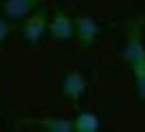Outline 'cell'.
I'll use <instances>...</instances> for the list:
<instances>
[{
	"label": "cell",
	"mask_w": 145,
	"mask_h": 132,
	"mask_svg": "<svg viewBox=\"0 0 145 132\" xmlns=\"http://www.w3.org/2000/svg\"><path fill=\"white\" fill-rule=\"evenodd\" d=\"M86 90H88V77L84 75L82 70L71 68V70L64 73V77H62V95L66 97L72 106H77L84 99Z\"/></svg>",
	"instance_id": "4"
},
{
	"label": "cell",
	"mask_w": 145,
	"mask_h": 132,
	"mask_svg": "<svg viewBox=\"0 0 145 132\" xmlns=\"http://www.w3.org/2000/svg\"><path fill=\"white\" fill-rule=\"evenodd\" d=\"M123 62L132 75L145 73V13L138 16L127 24L125 42H123Z\"/></svg>",
	"instance_id": "1"
},
{
	"label": "cell",
	"mask_w": 145,
	"mask_h": 132,
	"mask_svg": "<svg viewBox=\"0 0 145 132\" xmlns=\"http://www.w3.org/2000/svg\"><path fill=\"white\" fill-rule=\"evenodd\" d=\"M44 0H5L2 2V16L7 20H22L31 11H35Z\"/></svg>",
	"instance_id": "7"
},
{
	"label": "cell",
	"mask_w": 145,
	"mask_h": 132,
	"mask_svg": "<svg viewBox=\"0 0 145 132\" xmlns=\"http://www.w3.org/2000/svg\"><path fill=\"white\" fill-rule=\"evenodd\" d=\"M18 125H31L42 132H72V119L68 117H24L22 121H18Z\"/></svg>",
	"instance_id": "5"
},
{
	"label": "cell",
	"mask_w": 145,
	"mask_h": 132,
	"mask_svg": "<svg viewBox=\"0 0 145 132\" xmlns=\"http://www.w3.org/2000/svg\"><path fill=\"white\" fill-rule=\"evenodd\" d=\"M46 33L51 35L53 40H59V42L71 40L72 33H75V29H72V18L68 16L66 11H62V9L53 11V16H51V20H48Z\"/></svg>",
	"instance_id": "6"
},
{
	"label": "cell",
	"mask_w": 145,
	"mask_h": 132,
	"mask_svg": "<svg viewBox=\"0 0 145 132\" xmlns=\"http://www.w3.org/2000/svg\"><path fill=\"white\" fill-rule=\"evenodd\" d=\"M132 79H134V93H136V97H138L141 101H145V73L132 75Z\"/></svg>",
	"instance_id": "9"
},
{
	"label": "cell",
	"mask_w": 145,
	"mask_h": 132,
	"mask_svg": "<svg viewBox=\"0 0 145 132\" xmlns=\"http://www.w3.org/2000/svg\"><path fill=\"white\" fill-rule=\"evenodd\" d=\"M46 29H48V11L42 7H37L35 11H31L27 18H22V24H20V35L24 44L29 46H35L44 40Z\"/></svg>",
	"instance_id": "2"
},
{
	"label": "cell",
	"mask_w": 145,
	"mask_h": 132,
	"mask_svg": "<svg viewBox=\"0 0 145 132\" xmlns=\"http://www.w3.org/2000/svg\"><path fill=\"white\" fill-rule=\"evenodd\" d=\"M72 29H75L72 37L82 44L84 49H90L101 33V24L88 13H79V16L72 18Z\"/></svg>",
	"instance_id": "3"
},
{
	"label": "cell",
	"mask_w": 145,
	"mask_h": 132,
	"mask_svg": "<svg viewBox=\"0 0 145 132\" xmlns=\"http://www.w3.org/2000/svg\"><path fill=\"white\" fill-rule=\"evenodd\" d=\"M9 35H11V26H9V20L0 13V46L9 40Z\"/></svg>",
	"instance_id": "10"
},
{
	"label": "cell",
	"mask_w": 145,
	"mask_h": 132,
	"mask_svg": "<svg viewBox=\"0 0 145 132\" xmlns=\"http://www.w3.org/2000/svg\"><path fill=\"white\" fill-rule=\"evenodd\" d=\"M101 128V117L95 110H79L72 117V132H97Z\"/></svg>",
	"instance_id": "8"
}]
</instances>
